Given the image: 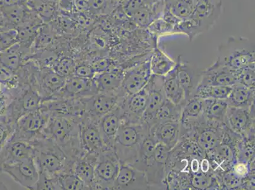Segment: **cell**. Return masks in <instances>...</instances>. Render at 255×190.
<instances>
[{"label": "cell", "instance_id": "1", "mask_svg": "<svg viewBox=\"0 0 255 190\" xmlns=\"http://www.w3.org/2000/svg\"><path fill=\"white\" fill-rule=\"evenodd\" d=\"M39 176L53 178L63 173H71L72 161L62 148L42 134L30 141Z\"/></svg>", "mask_w": 255, "mask_h": 190}, {"label": "cell", "instance_id": "2", "mask_svg": "<svg viewBox=\"0 0 255 190\" xmlns=\"http://www.w3.org/2000/svg\"><path fill=\"white\" fill-rule=\"evenodd\" d=\"M80 119L51 116L42 132L43 135L59 146L71 159L83 153L80 140Z\"/></svg>", "mask_w": 255, "mask_h": 190}, {"label": "cell", "instance_id": "3", "mask_svg": "<svg viewBox=\"0 0 255 190\" xmlns=\"http://www.w3.org/2000/svg\"><path fill=\"white\" fill-rule=\"evenodd\" d=\"M149 133L150 127L144 122L121 124L113 146L121 164H135L141 143Z\"/></svg>", "mask_w": 255, "mask_h": 190}, {"label": "cell", "instance_id": "4", "mask_svg": "<svg viewBox=\"0 0 255 190\" xmlns=\"http://www.w3.org/2000/svg\"><path fill=\"white\" fill-rule=\"evenodd\" d=\"M218 52V63L232 70L255 65V45L244 37H230L220 45Z\"/></svg>", "mask_w": 255, "mask_h": 190}, {"label": "cell", "instance_id": "5", "mask_svg": "<svg viewBox=\"0 0 255 190\" xmlns=\"http://www.w3.org/2000/svg\"><path fill=\"white\" fill-rule=\"evenodd\" d=\"M121 163L113 148L104 149L97 156L92 190H113Z\"/></svg>", "mask_w": 255, "mask_h": 190}, {"label": "cell", "instance_id": "6", "mask_svg": "<svg viewBox=\"0 0 255 190\" xmlns=\"http://www.w3.org/2000/svg\"><path fill=\"white\" fill-rule=\"evenodd\" d=\"M170 151L165 146L157 143L152 156L148 160L144 173L150 190H166Z\"/></svg>", "mask_w": 255, "mask_h": 190}, {"label": "cell", "instance_id": "7", "mask_svg": "<svg viewBox=\"0 0 255 190\" xmlns=\"http://www.w3.org/2000/svg\"><path fill=\"white\" fill-rule=\"evenodd\" d=\"M51 115L41 105L36 110L25 113L16 121L12 135L20 140L31 141L42 134Z\"/></svg>", "mask_w": 255, "mask_h": 190}, {"label": "cell", "instance_id": "8", "mask_svg": "<svg viewBox=\"0 0 255 190\" xmlns=\"http://www.w3.org/2000/svg\"><path fill=\"white\" fill-rule=\"evenodd\" d=\"M149 57L125 70L122 85L117 92L120 98L136 94L147 85L152 75Z\"/></svg>", "mask_w": 255, "mask_h": 190}, {"label": "cell", "instance_id": "9", "mask_svg": "<svg viewBox=\"0 0 255 190\" xmlns=\"http://www.w3.org/2000/svg\"><path fill=\"white\" fill-rule=\"evenodd\" d=\"M225 125L242 138H255V105L250 109L228 106Z\"/></svg>", "mask_w": 255, "mask_h": 190}, {"label": "cell", "instance_id": "10", "mask_svg": "<svg viewBox=\"0 0 255 190\" xmlns=\"http://www.w3.org/2000/svg\"><path fill=\"white\" fill-rule=\"evenodd\" d=\"M98 122L85 113L80 119V140L82 152L96 158L105 149Z\"/></svg>", "mask_w": 255, "mask_h": 190}, {"label": "cell", "instance_id": "11", "mask_svg": "<svg viewBox=\"0 0 255 190\" xmlns=\"http://www.w3.org/2000/svg\"><path fill=\"white\" fill-rule=\"evenodd\" d=\"M0 173L6 174L24 189L36 190L39 171L34 157L4 167Z\"/></svg>", "mask_w": 255, "mask_h": 190}, {"label": "cell", "instance_id": "12", "mask_svg": "<svg viewBox=\"0 0 255 190\" xmlns=\"http://www.w3.org/2000/svg\"><path fill=\"white\" fill-rule=\"evenodd\" d=\"M223 5L221 0H198L191 17L200 34L212 28L221 15Z\"/></svg>", "mask_w": 255, "mask_h": 190}, {"label": "cell", "instance_id": "13", "mask_svg": "<svg viewBox=\"0 0 255 190\" xmlns=\"http://www.w3.org/2000/svg\"><path fill=\"white\" fill-rule=\"evenodd\" d=\"M147 105L146 87L136 94L125 97L119 104L122 113V123H142Z\"/></svg>", "mask_w": 255, "mask_h": 190}, {"label": "cell", "instance_id": "14", "mask_svg": "<svg viewBox=\"0 0 255 190\" xmlns=\"http://www.w3.org/2000/svg\"><path fill=\"white\" fill-rule=\"evenodd\" d=\"M31 157H33L31 142L15 138L11 134L0 151V171L4 167Z\"/></svg>", "mask_w": 255, "mask_h": 190}, {"label": "cell", "instance_id": "15", "mask_svg": "<svg viewBox=\"0 0 255 190\" xmlns=\"http://www.w3.org/2000/svg\"><path fill=\"white\" fill-rule=\"evenodd\" d=\"M150 190L143 171L128 164H121L113 190Z\"/></svg>", "mask_w": 255, "mask_h": 190}, {"label": "cell", "instance_id": "16", "mask_svg": "<svg viewBox=\"0 0 255 190\" xmlns=\"http://www.w3.org/2000/svg\"><path fill=\"white\" fill-rule=\"evenodd\" d=\"M94 80L72 76L67 78L64 87L53 98H84L98 94Z\"/></svg>", "mask_w": 255, "mask_h": 190}, {"label": "cell", "instance_id": "17", "mask_svg": "<svg viewBox=\"0 0 255 190\" xmlns=\"http://www.w3.org/2000/svg\"><path fill=\"white\" fill-rule=\"evenodd\" d=\"M117 94L98 93L85 98V113L99 121L107 113L119 105L120 99Z\"/></svg>", "mask_w": 255, "mask_h": 190}, {"label": "cell", "instance_id": "18", "mask_svg": "<svg viewBox=\"0 0 255 190\" xmlns=\"http://www.w3.org/2000/svg\"><path fill=\"white\" fill-rule=\"evenodd\" d=\"M163 77L151 75L149 82L145 86L147 91V105L143 115V122L149 127L157 110L166 99L164 93Z\"/></svg>", "mask_w": 255, "mask_h": 190}, {"label": "cell", "instance_id": "19", "mask_svg": "<svg viewBox=\"0 0 255 190\" xmlns=\"http://www.w3.org/2000/svg\"><path fill=\"white\" fill-rule=\"evenodd\" d=\"M200 74V82L198 85L233 87L237 83L233 70L217 61L201 71Z\"/></svg>", "mask_w": 255, "mask_h": 190}, {"label": "cell", "instance_id": "20", "mask_svg": "<svg viewBox=\"0 0 255 190\" xmlns=\"http://www.w3.org/2000/svg\"><path fill=\"white\" fill-rule=\"evenodd\" d=\"M176 69L178 83L184 92L187 101L195 95L196 88L200 82L201 72L198 73L192 65L184 61L180 56L178 57Z\"/></svg>", "mask_w": 255, "mask_h": 190}, {"label": "cell", "instance_id": "21", "mask_svg": "<svg viewBox=\"0 0 255 190\" xmlns=\"http://www.w3.org/2000/svg\"><path fill=\"white\" fill-rule=\"evenodd\" d=\"M122 110L119 105L99 119V128L105 149H113L118 131L122 124Z\"/></svg>", "mask_w": 255, "mask_h": 190}, {"label": "cell", "instance_id": "22", "mask_svg": "<svg viewBox=\"0 0 255 190\" xmlns=\"http://www.w3.org/2000/svg\"><path fill=\"white\" fill-rule=\"evenodd\" d=\"M150 133L157 143L173 150L179 141L180 121L159 122L150 127Z\"/></svg>", "mask_w": 255, "mask_h": 190}, {"label": "cell", "instance_id": "23", "mask_svg": "<svg viewBox=\"0 0 255 190\" xmlns=\"http://www.w3.org/2000/svg\"><path fill=\"white\" fill-rule=\"evenodd\" d=\"M205 119V99L195 96L188 99L182 107L181 127L184 129H189Z\"/></svg>", "mask_w": 255, "mask_h": 190}, {"label": "cell", "instance_id": "24", "mask_svg": "<svg viewBox=\"0 0 255 190\" xmlns=\"http://www.w3.org/2000/svg\"><path fill=\"white\" fill-rule=\"evenodd\" d=\"M67 78L55 71L43 72L39 76L38 92L43 100L53 98L63 88Z\"/></svg>", "mask_w": 255, "mask_h": 190}, {"label": "cell", "instance_id": "25", "mask_svg": "<svg viewBox=\"0 0 255 190\" xmlns=\"http://www.w3.org/2000/svg\"><path fill=\"white\" fill-rule=\"evenodd\" d=\"M96 157L82 153L73 159L71 173L80 178L89 190H92L94 178V167Z\"/></svg>", "mask_w": 255, "mask_h": 190}, {"label": "cell", "instance_id": "26", "mask_svg": "<svg viewBox=\"0 0 255 190\" xmlns=\"http://www.w3.org/2000/svg\"><path fill=\"white\" fill-rule=\"evenodd\" d=\"M125 70L117 68L96 74L93 80L96 83L99 93L117 94L122 85Z\"/></svg>", "mask_w": 255, "mask_h": 190}, {"label": "cell", "instance_id": "27", "mask_svg": "<svg viewBox=\"0 0 255 190\" xmlns=\"http://www.w3.org/2000/svg\"><path fill=\"white\" fill-rule=\"evenodd\" d=\"M226 101L229 106L250 109L255 105V89L236 83Z\"/></svg>", "mask_w": 255, "mask_h": 190}, {"label": "cell", "instance_id": "28", "mask_svg": "<svg viewBox=\"0 0 255 190\" xmlns=\"http://www.w3.org/2000/svg\"><path fill=\"white\" fill-rule=\"evenodd\" d=\"M149 63L152 75L163 77L175 68L177 61L171 59L156 45L150 53Z\"/></svg>", "mask_w": 255, "mask_h": 190}, {"label": "cell", "instance_id": "29", "mask_svg": "<svg viewBox=\"0 0 255 190\" xmlns=\"http://www.w3.org/2000/svg\"><path fill=\"white\" fill-rule=\"evenodd\" d=\"M163 88L164 96L167 99L176 105H184L186 100L184 92L178 83L176 66L172 71L164 76Z\"/></svg>", "mask_w": 255, "mask_h": 190}, {"label": "cell", "instance_id": "30", "mask_svg": "<svg viewBox=\"0 0 255 190\" xmlns=\"http://www.w3.org/2000/svg\"><path fill=\"white\" fill-rule=\"evenodd\" d=\"M205 99V116L210 122L225 124V117L228 108L226 99Z\"/></svg>", "mask_w": 255, "mask_h": 190}, {"label": "cell", "instance_id": "31", "mask_svg": "<svg viewBox=\"0 0 255 190\" xmlns=\"http://www.w3.org/2000/svg\"><path fill=\"white\" fill-rule=\"evenodd\" d=\"M182 107L166 98L155 114L150 127L159 122L180 121Z\"/></svg>", "mask_w": 255, "mask_h": 190}, {"label": "cell", "instance_id": "32", "mask_svg": "<svg viewBox=\"0 0 255 190\" xmlns=\"http://www.w3.org/2000/svg\"><path fill=\"white\" fill-rule=\"evenodd\" d=\"M198 0H167L166 8L180 20L191 17Z\"/></svg>", "mask_w": 255, "mask_h": 190}, {"label": "cell", "instance_id": "33", "mask_svg": "<svg viewBox=\"0 0 255 190\" xmlns=\"http://www.w3.org/2000/svg\"><path fill=\"white\" fill-rule=\"evenodd\" d=\"M0 62L13 73H17L21 66V44L18 42L0 52Z\"/></svg>", "mask_w": 255, "mask_h": 190}, {"label": "cell", "instance_id": "34", "mask_svg": "<svg viewBox=\"0 0 255 190\" xmlns=\"http://www.w3.org/2000/svg\"><path fill=\"white\" fill-rule=\"evenodd\" d=\"M232 87L198 85L194 96L202 99H226L230 94Z\"/></svg>", "mask_w": 255, "mask_h": 190}, {"label": "cell", "instance_id": "35", "mask_svg": "<svg viewBox=\"0 0 255 190\" xmlns=\"http://www.w3.org/2000/svg\"><path fill=\"white\" fill-rule=\"evenodd\" d=\"M157 141L149 133L143 139L139 148L137 160L133 166L144 172L146 164L154 151Z\"/></svg>", "mask_w": 255, "mask_h": 190}, {"label": "cell", "instance_id": "36", "mask_svg": "<svg viewBox=\"0 0 255 190\" xmlns=\"http://www.w3.org/2000/svg\"><path fill=\"white\" fill-rule=\"evenodd\" d=\"M0 11L5 19L15 29V27L19 25L24 19L25 11L22 4L0 6Z\"/></svg>", "mask_w": 255, "mask_h": 190}, {"label": "cell", "instance_id": "37", "mask_svg": "<svg viewBox=\"0 0 255 190\" xmlns=\"http://www.w3.org/2000/svg\"><path fill=\"white\" fill-rule=\"evenodd\" d=\"M60 190H89L80 178L72 173H63L59 176Z\"/></svg>", "mask_w": 255, "mask_h": 190}, {"label": "cell", "instance_id": "38", "mask_svg": "<svg viewBox=\"0 0 255 190\" xmlns=\"http://www.w3.org/2000/svg\"><path fill=\"white\" fill-rule=\"evenodd\" d=\"M237 83L245 87L255 89V67L250 66L244 68L233 70Z\"/></svg>", "mask_w": 255, "mask_h": 190}, {"label": "cell", "instance_id": "39", "mask_svg": "<svg viewBox=\"0 0 255 190\" xmlns=\"http://www.w3.org/2000/svg\"><path fill=\"white\" fill-rule=\"evenodd\" d=\"M174 26L175 25L166 22L161 17L153 20L149 25V29L152 34L159 36L173 33Z\"/></svg>", "mask_w": 255, "mask_h": 190}, {"label": "cell", "instance_id": "40", "mask_svg": "<svg viewBox=\"0 0 255 190\" xmlns=\"http://www.w3.org/2000/svg\"><path fill=\"white\" fill-rule=\"evenodd\" d=\"M18 40L20 43H28L35 35L36 28L31 22H22L17 25Z\"/></svg>", "mask_w": 255, "mask_h": 190}, {"label": "cell", "instance_id": "41", "mask_svg": "<svg viewBox=\"0 0 255 190\" xmlns=\"http://www.w3.org/2000/svg\"><path fill=\"white\" fill-rule=\"evenodd\" d=\"M76 66L75 62L69 58H64L60 60L55 67V71L64 77L68 78L74 76Z\"/></svg>", "mask_w": 255, "mask_h": 190}, {"label": "cell", "instance_id": "42", "mask_svg": "<svg viewBox=\"0 0 255 190\" xmlns=\"http://www.w3.org/2000/svg\"><path fill=\"white\" fill-rule=\"evenodd\" d=\"M18 42L16 29L0 32V52L7 49Z\"/></svg>", "mask_w": 255, "mask_h": 190}, {"label": "cell", "instance_id": "43", "mask_svg": "<svg viewBox=\"0 0 255 190\" xmlns=\"http://www.w3.org/2000/svg\"><path fill=\"white\" fill-rule=\"evenodd\" d=\"M151 3L149 0H127L124 4V9L127 15L133 17L138 11Z\"/></svg>", "mask_w": 255, "mask_h": 190}, {"label": "cell", "instance_id": "44", "mask_svg": "<svg viewBox=\"0 0 255 190\" xmlns=\"http://www.w3.org/2000/svg\"><path fill=\"white\" fill-rule=\"evenodd\" d=\"M34 4H35L34 6H35L36 11L41 18L45 20L50 19L54 11L52 5L41 1H37Z\"/></svg>", "mask_w": 255, "mask_h": 190}, {"label": "cell", "instance_id": "45", "mask_svg": "<svg viewBox=\"0 0 255 190\" xmlns=\"http://www.w3.org/2000/svg\"><path fill=\"white\" fill-rule=\"evenodd\" d=\"M13 132V129L7 124L0 120V151L7 142Z\"/></svg>", "mask_w": 255, "mask_h": 190}, {"label": "cell", "instance_id": "46", "mask_svg": "<svg viewBox=\"0 0 255 190\" xmlns=\"http://www.w3.org/2000/svg\"><path fill=\"white\" fill-rule=\"evenodd\" d=\"M13 99V95L7 88L3 94L0 95V119L3 116Z\"/></svg>", "mask_w": 255, "mask_h": 190}, {"label": "cell", "instance_id": "47", "mask_svg": "<svg viewBox=\"0 0 255 190\" xmlns=\"http://www.w3.org/2000/svg\"><path fill=\"white\" fill-rule=\"evenodd\" d=\"M96 75L91 66L88 65H81V66H76L75 73L74 76L83 78L92 79Z\"/></svg>", "mask_w": 255, "mask_h": 190}, {"label": "cell", "instance_id": "48", "mask_svg": "<svg viewBox=\"0 0 255 190\" xmlns=\"http://www.w3.org/2000/svg\"><path fill=\"white\" fill-rule=\"evenodd\" d=\"M110 65V60L107 59H101L93 62L90 66H91L95 74H99L108 71Z\"/></svg>", "mask_w": 255, "mask_h": 190}, {"label": "cell", "instance_id": "49", "mask_svg": "<svg viewBox=\"0 0 255 190\" xmlns=\"http://www.w3.org/2000/svg\"><path fill=\"white\" fill-rule=\"evenodd\" d=\"M107 0H91L90 2L89 6H92L95 10H103L104 6H106Z\"/></svg>", "mask_w": 255, "mask_h": 190}, {"label": "cell", "instance_id": "50", "mask_svg": "<svg viewBox=\"0 0 255 190\" xmlns=\"http://www.w3.org/2000/svg\"><path fill=\"white\" fill-rule=\"evenodd\" d=\"M25 0H0V6L17 5L22 4Z\"/></svg>", "mask_w": 255, "mask_h": 190}, {"label": "cell", "instance_id": "51", "mask_svg": "<svg viewBox=\"0 0 255 190\" xmlns=\"http://www.w3.org/2000/svg\"><path fill=\"white\" fill-rule=\"evenodd\" d=\"M76 7L79 10L85 11L87 10L89 8V4L85 0H75Z\"/></svg>", "mask_w": 255, "mask_h": 190}, {"label": "cell", "instance_id": "52", "mask_svg": "<svg viewBox=\"0 0 255 190\" xmlns=\"http://www.w3.org/2000/svg\"><path fill=\"white\" fill-rule=\"evenodd\" d=\"M6 89L5 85L3 84L1 82H0V95L3 94V93L5 91Z\"/></svg>", "mask_w": 255, "mask_h": 190}, {"label": "cell", "instance_id": "53", "mask_svg": "<svg viewBox=\"0 0 255 190\" xmlns=\"http://www.w3.org/2000/svg\"><path fill=\"white\" fill-rule=\"evenodd\" d=\"M0 190H7V188H6L3 183L0 182Z\"/></svg>", "mask_w": 255, "mask_h": 190}, {"label": "cell", "instance_id": "54", "mask_svg": "<svg viewBox=\"0 0 255 190\" xmlns=\"http://www.w3.org/2000/svg\"><path fill=\"white\" fill-rule=\"evenodd\" d=\"M149 1H151L152 3H154V2L166 1L167 0H149Z\"/></svg>", "mask_w": 255, "mask_h": 190}, {"label": "cell", "instance_id": "55", "mask_svg": "<svg viewBox=\"0 0 255 190\" xmlns=\"http://www.w3.org/2000/svg\"><path fill=\"white\" fill-rule=\"evenodd\" d=\"M2 31H3V29H2L1 25H0V32H2Z\"/></svg>", "mask_w": 255, "mask_h": 190}]
</instances>
